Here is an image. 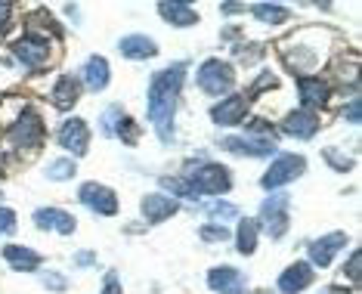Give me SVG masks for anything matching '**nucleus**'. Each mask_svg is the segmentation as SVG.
Here are the masks:
<instances>
[{
    "instance_id": "25",
    "label": "nucleus",
    "mask_w": 362,
    "mask_h": 294,
    "mask_svg": "<svg viewBox=\"0 0 362 294\" xmlns=\"http://www.w3.org/2000/svg\"><path fill=\"white\" fill-rule=\"evenodd\" d=\"M238 254H254L257 251V220H248L245 217L238 223Z\"/></svg>"
},
{
    "instance_id": "33",
    "label": "nucleus",
    "mask_w": 362,
    "mask_h": 294,
    "mask_svg": "<svg viewBox=\"0 0 362 294\" xmlns=\"http://www.w3.org/2000/svg\"><path fill=\"white\" fill-rule=\"evenodd\" d=\"M344 118H347L350 124H359V96H353L350 109H344Z\"/></svg>"
},
{
    "instance_id": "13",
    "label": "nucleus",
    "mask_w": 362,
    "mask_h": 294,
    "mask_svg": "<svg viewBox=\"0 0 362 294\" xmlns=\"http://www.w3.org/2000/svg\"><path fill=\"white\" fill-rule=\"evenodd\" d=\"M177 208H180L177 199H170V195H161V192L146 195V199H143V217H146V223H161V220L174 217Z\"/></svg>"
},
{
    "instance_id": "8",
    "label": "nucleus",
    "mask_w": 362,
    "mask_h": 294,
    "mask_svg": "<svg viewBox=\"0 0 362 294\" xmlns=\"http://www.w3.org/2000/svg\"><path fill=\"white\" fill-rule=\"evenodd\" d=\"M13 53L19 56V59L28 65V69H40V65L50 62V40L35 37V35H25V37H19L13 44Z\"/></svg>"
},
{
    "instance_id": "28",
    "label": "nucleus",
    "mask_w": 362,
    "mask_h": 294,
    "mask_svg": "<svg viewBox=\"0 0 362 294\" xmlns=\"http://www.w3.org/2000/svg\"><path fill=\"white\" fill-rule=\"evenodd\" d=\"M204 211H208L214 220H223V223H226V220H233V217H238V208L229 205V201H211Z\"/></svg>"
},
{
    "instance_id": "15",
    "label": "nucleus",
    "mask_w": 362,
    "mask_h": 294,
    "mask_svg": "<svg viewBox=\"0 0 362 294\" xmlns=\"http://www.w3.org/2000/svg\"><path fill=\"white\" fill-rule=\"evenodd\" d=\"M344 245H347V235H344V233H332V235H325V239L313 242V245H310V260H313V266H328V264H332V257L344 248Z\"/></svg>"
},
{
    "instance_id": "34",
    "label": "nucleus",
    "mask_w": 362,
    "mask_h": 294,
    "mask_svg": "<svg viewBox=\"0 0 362 294\" xmlns=\"http://www.w3.org/2000/svg\"><path fill=\"white\" fill-rule=\"evenodd\" d=\"M359 260H362V254H359V251H353V254H350V266H347V273H350L353 282H359Z\"/></svg>"
},
{
    "instance_id": "4",
    "label": "nucleus",
    "mask_w": 362,
    "mask_h": 294,
    "mask_svg": "<svg viewBox=\"0 0 362 294\" xmlns=\"http://www.w3.org/2000/svg\"><path fill=\"white\" fill-rule=\"evenodd\" d=\"M6 130H10V143L19 152L22 149H37L40 140H44V121H40L37 112H28V109L22 112Z\"/></svg>"
},
{
    "instance_id": "39",
    "label": "nucleus",
    "mask_w": 362,
    "mask_h": 294,
    "mask_svg": "<svg viewBox=\"0 0 362 294\" xmlns=\"http://www.w3.org/2000/svg\"><path fill=\"white\" fill-rule=\"evenodd\" d=\"M0 165H4V149H0Z\"/></svg>"
},
{
    "instance_id": "16",
    "label": "nucleus",
    "mask_w": 362,
    "mask_h": 294,
    "mask_svg": "<svg viewBox=\"0 0 362 294\" xmlns=\"http://www.w3.org/2000/svg\"><path fill=\"white\" fill-rule=\"evenodd\" d=\"M35 223L40 226V230H53V233H62V235H71L75 233V217L65 214V211L59 208H40L35 214Z\"/></svg>"
},
{
    "instance_id": "20",
    "label": "nucleus",
    "mask_w": 362,
    "mask_h": 294,
    "mask_svg": "<svg viewBox=\"0 0 362 294\" xmlns=\"http://www.w3.org/2000/svg\"><path fill=\"white\" fill-rule=\"evenodd\" d=\"M78 96H81V87H78L75 75H62L50 90V100L56 109H71V105L78 102Z\"/></svg>"
},
{
    "instance_id": "40",
    "label": "nucleus",
    "mask_w": 362,
    "mask_h": 294,
    "mask_svg": "<svg viewBox=\"0 0 362 294\" xmlns=\"http://www.w3.org/2000/svg\"><path fill=\"white\" fill-rule=\"evenodd\" d=\"M260 294H269V291H260Z\"/></svg>"
},
{
    "instance_id": "10",
    "label": "nucleus",
    "mask_w": 362,
    "mask_h": 294,
    "mask_svg": "<svg viewBox=\"0 0 362 294\" xmlns=\"http://www.w3.org/2000/svg\"><path fill=\"white\" fill-rule=\"evenodd\" d=\"M87 143H90V130H87V124L81 118H69L59 127V146H65L69 152L84 155L87 152Z\"/></svg>"
},
{
    "instance_id": "19",
    "label": "nucleus",
    "mask_w": 362,
    "mask_h": 294,
    "mask_svg": "<svg viewBox=\"0 0 362 294\" xmlns=\"http://www.w3.org/2000/svg\"><path fill=\"white\" fill-rule=\"evenodd\" d=\"M298 90H300V102L307 105V109L313 112L316 105H325L328 102V84L322 78H300L298 81Z\"/></svg>"
},
{
    "instance_id": "6",
    "label": "nucleus",
    "mask_w": 362,
    "mask_h": 294,
    "mask_svg": "<svg viewBox=\"0 0 362 294\" xmlns=\"http://www.w3.org/2000/svg\"><path fill=\"white\" fill-rule=\"evenodd\" d=\"M260 226L267 230L269 239H282L288 230V195L279 192L260 205Z\"/></svg>"
},
{
    "instance_id": "5",
    "label": "nucleus",
    "mask_w": 362,
    "mask_h": 294,
    "mask_svg": "<svg viewBox=\"0 0 362 294\" xmlns=\"http://www.w3.org/2000/svg\"><path fill=\"white\" fill-rule=\"evenodd\" d=\"M303 170H307V158L303 155H279L273 161V167L263 174V189H279V186L291 183V180H298Z\"/></svg>"
},
{
    "instance_id": "17",
    "label": "nucleus",
    "mask_w": 362,
    "mask_h": 294,
    "mask_svg": "<svg viewBox=\"0 0 362 294\" xmlns=\"http://www.w3.org/2000/svg\"><path fill=\"white\" fill-rule=\"evenodd\" d=\"M310 282H313V266L298 260V264H291L282 276H279V291L282 294H298V291L307 288Z\"/></svg>"
},
{
    "instance_id": "26",
    "label": "nucleus",
    "mask_w": 362,
    "mask_h": 294,
    "mask_svg": "<svg viewBox=\"0 0 362 294\" xmlns=\"http://www.w3.org/2000/svg\"><path fill=\"white\" fill-rule=\"evenodd\" d=\"M112 136H121L127 146H136L139 143V127L134 124V118L121 115L118 121H115V127H112Z\"/></svg>"
},
{
    "instance_id": "2",
    "label": "nucleus",
    "mask_w": 362,
    "mask_h": 294,
    "mask_svg": "<svg viewBox=\"0 0 362 294\" xmlns=\"http://www.w3.org/2000/svg\"><path fill=\"white\" fill-rule=\"evenodd\" d=\"M229 170L223 165H192L186 170V177H164L161 186L174 195H186V199H199V195H220L229 189Z\"/></svg>"
},
{
    "instance_id": "36",
    "label": "nucleus",
    "mask_w": 362,
    "mask_h": 294,
    "mask_svg": "<svg viewBox=\"0 0 362 294\" xmlns=\"http://www.w3.org/2000/svg\"><path fill=\"white\" fill-rule=\"evenodd\" d=\"M10 13H13V6H10V4H0V31L10 25Z\"/></svg>"
},
{
    "instance_id": "38",
    "label": "nucleus",
    "mask_w": 362,
    "mask_h": 294,
    "mask_svg": "<svg viewBox=\"0 0 362 294\" xmlns=\"http://www.w3.org/2000/svg\"><path fill=\"white\" fill-rule=\"evenodd\" d=\"M328 294H347V291H341V288H328Z\"/></svg>"
},
{
    "instance_id": "27",
    "label": "nucleus",
    "mask_w": 362,
    "mask_h": 294,
    "mask_svg": "<svg viewBox=\"0 0 362 294\" xmlns=\"http://www.w3.org/2000/svg\"><path fill=\"white\" fill-rule=\"evenodd\" d=\"M75 161L71 158H56V161H50V167H47V177L50 180H71L75 177Z\"/></svg>"
},
{
    "instance_id": "14",
    "label": "nucleus",
    "mask_w": 362,
    "mask_h": 294,
    "mask_svg": "<svg viewBox=\"0 0 362 294\" xmlns=\"http://www.w3.org/2000/svg\"><path fill=\"white\" fill-rule=\"evenodd\" d=\"M282 130L291 136H300V140H310V136H316V130H319V118H316V112H310V109L291 112V115L282 121Z\"/></svg>"
},
{
    "instance_id": "29",
    "label": "nucleus",
    "mask_w": 362,
    "mask_h": 294,
    "mask_svg": "<svg viewBox=\"0 0 362 294\" xmlns=\"http://www.w3.org/2000/svg\"><path fill=\"white\" fill-rule=\"evenodd\" d=\"M202 239L204 242H226L229 233H226V226H202Z\"/></svg>"
},
{
    "instance_id": "35",
    "label": "nucleus",
    "mask_w": 362,
    "mask_h": 294,
    "mask_svg": "<svg viewBox=\"0 0 362 294\" xmlns=\"http://www.w3.org/2000/svg\"><path fill=\"white\" fill-rule=\"evenodd\" d=\"M103 294H124V291H121V285H118V276H109V279H105Z\"/></svg>"
},
{
    "instance_id": "9",
    "label": "nucleus",
    "mask_w": 362,
    "mask_h": 294,
    "mask_svg": "<svg viewBox=\"0 0 362 294\" xmlns=\"http://www.w3.org/2000/svg\"><path fill=\"white\" fill-rule=\"evenodd\" d=\"M245 112H248V96L245 93H233V96H226L220 105H214V112H211V121L214 124H238V121L245 118Z\"/></svg>"
},
{
    "instance_id": "21",
    "label": "nucleus",
    "mask_w": 362,
    "mask_h": 294,
    "mask_svg": "<svg viewBox=\"0 0 362 294\" xmlns=\"http://www.w3.org/2000/svg\"><path fill=\"white\" fill-rule=\"evenodd\" d=\"M4 257H6V264H10L16 273H35V269L40 266V257L31 248H22V245H6Z\"/></svg>"
},
{
    "instance_id": "37",
    "label": "nucleus",
    "mask_w": 362,
    "mask_h": 294,
    "mask_svg": "<svg viewBox=\"0 0 362 294\" xmlns=\"http://www.w3.org/2000/svg\"><path fill=\"white\" fill-rule=\"evenodd\" d=\"M75 264H81V266H87V264H93V254H90V251H81V254L75 257Z\"/></svg>"
},
{
    "instance_id": "11",
    "label": "nucleus",
    "mask_w": 362,
    "mask_h": 294,
    "mask_svg": "<svg viewBox=\"0 0 362 294\" xmlns=\"http://www.w3.org/2000/svg\"><path fill=\"white\" fill-rule=\"evenodd\" d=\"M208 285L217 294H238L245 288V273H238L233 266H214L208 273Z\"/></svg>"
},
{
    "instance_id": "32",
    "label": "nucleus",
    "mask_w": 362,
    "mask_h": 294,
    "mask_svg": "<svg viewBox=\"0 0 362 294\" xmlns=\"http://www.w3.org/2000/svg\"><path fill=\"white\" fill-rule=\"evenodd\" d=\"M44 285H47V288H53V291H65V288H69V282H65L59 273H47L44 276Z\"/></svg>"
},
{
    "instance_id": "3",
    "label": "nucleus",
    "mask_w": 362,
    "mask_h": 294,
    "mask_svg": "<svg viewBox=\"0 0 362 294\" xmlns=\"http://www.w3.org/2000/svg\"><path fill=\"white\" fill-rule=\"evenodd\" d=\"M233 81H235V71H233V65L223 62V59H208L199 69V75H195V84H199V90L208 96L229 93Z\"/></svg>"
},
{
    "instance_id": "30",
    "label": "nucleus",
    "mask_w": 362,
    "mask_h": 294,
    "mask_svg": "<svg viewBox=\"0 0 362 294\" xmlns=\"http://www.w3.org/2000/svg\"><path fill=\"white\" fill-rule=\"evenodd\" d=\"M16 233V214L10 208H0V235H13Z\"/></svg>"
},
{
    "instance_id": "12",
    "label": "nucleus",
    "mask_w": 362,
    "mask_h": 294,
    "mask_svg": "<svg viewBox=\"0 0 362 294\" xmlns=\"http://www.w3.org/2000/svg\"><path fill=\"white\" fill-rule=\"evenodd\" d=\"M220 149L235 152V155H251V158H263V155L276 152V140L267 136V140H242V136H226L220 143Z\"/></svg>"
},
{
    "instance_id": "23",
    "label": "nucleus",
    "mask_w": 362,
    "mask_h": 294,
    "mask_svg": "<svg viewBox=\"0 0 362 294\" xmlns=\"http://www.w3.org/2000/svg\"><path fill=\"white\" fill-rule=\"evenodd\" d=\"M84 81H87V87L93 90V93H100V90L109 84V62H105L103 56H93V59H87V65H84Z\"/></svg>"
},
{
    "instance_id": "1",
    "label": "nucleus",
    "mask_w": 362,
    "mask_h": 294,
    "mask_svg": "<svg viewBox=\"0 0 362 294\" xmlns=\"http://www.w3.org/2000/svg\"><path fill=\"white\" fill-rule=\"evenodd\" d=\"M183 78H186V62H177L161 69L158 75H152V84H149V118L164 146L174 143V112H177V93L183 87Z\"/></svg>"
},
{
    "instance_id": "18",
    "label": "nucleus",
    "mask_w": 362,
    "mask_h": 294,
    "mask_svg": "<svg viewBox=\"0 0 362 294\" xmlns=\"http://www.w3.org/2000/svg\"><path fill=\"white\" fill-rule=\"evenodd\" d=\"M118 50L124 59H152V56L158 53V47H155V40L146 37V35H127L118 44Z\"/></svg>"
},
{
    "instance_id": "7",
    "label": "nucleus",
    "mask_w": 362,
    "mask_h": 294,
    "mask_svg": "<svg viewBox=\"0 0 362 294\" xmlns=\"http://www.w3.org/2000/svg\"><path fill=\"white\" fill-rule=\"evenodd\" d=\"M81 201L100 217H115L118 214V199L109 186H100V183H84L81 186Z\"/></svg>"
},
{
    "instance_id": "22",
    "label": "nucleus",
    "mask_w": 362,
    "mask_h": 294,
    "mask_svg": "<svg viewBox=\"0 0 362 294\" xmlns=\"http://www.w3.org/2000/svg\"><path fill=\"white\" fill-rule=\"evenodd\" d=\"M158 13L164 16V22L180 25V28H189V25L199 22V13H195L192 6H186V4H158Z\"/></svg>"
},
{
    "instance_id": "31",
    "label": "nucleus",
    "mask_w": 362,
    "mask_h": 294,
    "mask_svg": "<svg viewBox=\"0 0 362 294\" xmlns=\"http://www.w3.org/2000/svg\"><path fill=\"white\" fill-rule=\"evenodd\" d=\"M325 158L332 161L334 170H350V158H344V155H337L334 149H325Z\"/></svg>"
},
{
    "instance_id": "24",
    "label": "nucleus",
    "mask_w": 362,
    "mask_h": 294,
    "mask_svg": "<svg viewBox=\"0 0 362 294\" xmlns=\"http://www.w3.org/2000/svg\"><path fill=\"white\" fill-rule=\"evenodd\" d=\"M251 13L257 16L260 22H267V25H285V22L291 19V13H288L285 6H279V4H254Z\"/></svg>"
}]
</instances>
